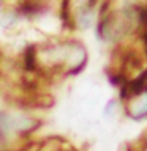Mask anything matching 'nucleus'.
Instances as JSON below:
<instances>
[{
	"instance_id": "nucleus-1",
	"label": "nucleus",
	"mask_w": 147,
	"mask_h": 151,
	"mask_svg": "<svg viewBox=\"0 0 147 151\" xmlns=\"http://www.w3.org/2000/svg\"><path fill=\"white\" fill-rule=\"evenodd\" d=\"M32 55H33V50H32V49H28L27 57H25V63H27L25 66H27L28 69H32V68H33V61H35V58H33Z\"/></svg>"
}]
</instances>
